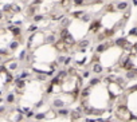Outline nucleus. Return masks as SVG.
<instances>
[{"label": "nucleus", "mask_w": 137, "mask_h": 122, "mask_svg": "<svg viewBox=\"0 0 137 122\" xmlns=\"http://www.w3.org/2000/svg\"><path fill=\"white\" fill-rule=\"evenodd\" d=\"M58 114H59L60 117H69V115H70V110L60 107V109H58Z\"/></svg>", "instance_id": "9b49d317"}, {"label": "nucleus", "mask_w": 137, "mask_h": 122, "mask_svg": "<svg viewBox=\"0 0 137 122\" xmlns=\"http://www.w3.org/2000/svg\"><path fill=\"white\" fill-rule=\"evenodd\" d=\"M7 30L9 31V32H11V34L12 35H15V36H19V35H22V28L20 27H19V26H9L8 28H7Z\"/></svg>", "instance_id": "f257e3e1"}, {"label": "nucleus", "mask_w": 137, "mask_h": 122, "mask_svg": "<svg viewBox=\"0 0 137 122\" xmlns=\"http://www.w3.org/2000/svg\"><path fill=\"white\" fill-rule=\"evenodd\" d=\"M8 54H9V53H8L7 50H4V48H0V55H2V56H3V55H8Z\"/></svg>", "instance_id": "c756f323"}, {"label": "nucleus", "mask_w": 137, "mask_h": 122, "mask_svg": "<svg viewBox=\"0 0 137 122\" xmlns=\"http://www.w3.org/2000/svg\"><path fill=\"white\" fill-rule=\"evenodd\" d=\"M65 101L60 99V98H55V99L53 101V107H55V109H60V107H65Z\"/></svg>", "instance_id": "7ed1b4c3"}, {"label": "nucleus", "mask_w": 137, "mask_h": 122, "mask_svg": "<svg viewBox=\"0 0 137 122\" xmlns=\"http://www.w3.org/2000/svg\"><path fill=\"white\" fill-rule=\"evenodd\" d=\"M70 62H71V58H70V56H67V58L65 59V63H63V64H70Z\"/></svg>", "instance_id": "2f4dec72"}, {"label": "nucleus", "mask_w": 137, "mask_h": 122, "mask_svg": "<svg viewBox=\"0 0 137 122\" xmlns=\"http://www.w3.org/2000/svg\"><path fill=\"white\" fill-rule=\"evenodd\" d=\"M43 19H44L43 15H36V13H35V15L32 16V22H34V23H39V22L43 20Z\"/></svg>", "instance_id": "4468645a"}, {"label": "nucleus", "mask_w": 137, "mask_h": 122, "mask_svg": "<svg viewBox=\"0 0 137 122\" xmlns=\"http://www.w3.org/2000/svg\"><path fill=\"white\" fill-rule=\"evenodd\" d=\"M82 77H83V78H89V77H90V73H89V71H83Z\"/></svg>", "instance_id": "473e14b6"}, {"label": "nucleus", "mask_w": 137, "mask_h": 122, "mask_svg": "<svg viewBox=\"0 0 137 122\" xmlns=\"http://www.w3.org/2000/svg\"><path fill=\"white\" fill-rule=\"evenodd\" d=\"M100 82H101V79H100V78H93L92 81H90V83H89V86L93 87V86H96V84H98Z\"/></svg>", "instance_id": "aec40b11"}, {"label": "nucleus", "mask_w": 137, "mask_h": 122, "mask_svg": "<svg viewBox=\"0 0 137 122\" xmlns=\"http://www.w3.org/2000/svg\"><path fill=\"white\" fill-rule=\"evenodd\" d=\"M105 11L106 12H116L117 8H116L114 4H108V6H105Z\"/></svg>", "instance_id": "ddd939ff"}, {"label": "nucleus", "mask_w": 137, "mask_h": 122, "mask_svg": "<svg viewBox=\"0 0 137 122\" xmlns=\"http://www.w3.org/2000/svg\"><path fill=\"white\" fill-rule=\"evenodd\" d=\"M43 3V0H32V6H39V4H42Z\"/></svg>", "instance_id": "cd10ccee"}, {"label": "nucleus", "mask_w": 137, "mask_h": 122, "mask_svg": "<svg viewBox=\"0 0 137 122\" xmlns=\"http://www.w3.org/2000/svg\"><path fill=\"white\" fill-rule=\"evenodd\" d=\"M27 77H30V73H28V71H23L20 75H19V78H20V79H26Z\"/></svg>", "instance_id": "393cba45"}, {"label": "nucleus", "mask_w": 137, "mask_h": 122, "mask_svg": "<svg viewBox=\"0 0 137 122\" xmlns=\"http://www.w3.org/2000/svg\"><path fill=\"white\" fill-rule=\"evenodd\" d=\"M19 47V43L16 40H11V43H9V48H11V51H15L16 48Z\"/></svg>", "instance_id": "dca6fc26"}, {"label": "nucleus", "mask_w": 137, "mask_h": 122, "mask_svg": "<svg viewBox=\"0 0 137 122\" xmlns=\"http://www.w3.org/2000/svg\"><path fill=\"white\" fill-rule=\"evenodd\" d=\"M2 94H3V91H2V90H0V98H2Z\"/></svg>", "instance_id": "c9c22d12"}, {"label": "nucleus", "mask_w": 137, "mask_h": 122, "mask_svg": "<svg viewBox=\"0 0 137 122\" xmlns=\"http://www.w3.org/2000/svg\"><path fill=\"white\" fill-rule=\"evenodd\" d=\"M56 42V38H55V35L54 34H51V35H49L46 38V43H50V44H54Z\"/></svg>", "instance_id": "f8f14e48"}, {"label": "nucleus", "mask_w": 137, "mask_h": 122, "mask_svg": "<svg viewBox=\"0 0 137 122\" xmlns=\"http://www.w3.org/2000/svg\"><path fill=\"white\" fill-rule=\"evenodd\" d=\"M35 118H36L38 121L44 119V118H46V114H44V113H38V114H35Z\"/></svg>", "instance_id": "5701e85b"}, {"label": "nucleus", "mask_w": 137, "mask_h": 122, "mask_svg": "<svg viewBox=\"0 0 137 122\" xmlns=\"http://www.w3.org/2000/svg\"><path fill=\"white\" fill-rule=\"evenodd\" d=\"M100 27H101V20H94L90 27H89V31L90 32H97L98 30H100Z\"/></svg>", "instance_id": "f03ea898"}, {"label": "nucleus", "mask_w": 137, "mask_h": 122, "mask_svg": "<svg viewBox=\"0 0 137 122\" xmlns=\"http://www.w3.org/2000/svg\"><path fill=\"white\" fill-rule=\"evenodd\" d=\"M26 117H27V118H32V117H35V113L34 111H28Z\"/></svg>", "instance_id": "7c9ffc66"}, {"label": "nucleus", "mask_w": 137, "mask_h": 122, "mask_svg": "<svg viewBox=\"0 0 137 122\" xmlns=\"http://www.w3.org/2000/svg\"><path fill=\"white\" fill-rule=\"evenodd\" d=\"M18 67V63L16 62H12V63H9V66H8V68L9 70H15Z\"/></svg>", "instance_id": "bb28decb"}, {"label": "nucleus", "mask_w": 137, "mask_h": 122, "mask_svg": "<svg viewBox=\"0 0 137 122\" xmlns=\"http://www.w3.org/2000/svg\"><path fill=\"white\" fill-rule=\"evenodd\" d=\"M26 54H27V51L26 50H23L20 54H19V59L20 60H24V58H26Z\"/></svg>", "instance_id": "a878e982"}, {"label": "nucleus", "mask_w": 137, "mask_h": 122, "mask_svg": "<svg viewBox=\"0 0 137 122\" xmlns=\"http://www.w3.org/2000/svg\"><path fill=\"white\" fill-rule=\"evenodd\" d=\"M90 19H92V15H90V13H86V12H85L83 15L79 18V20H81L82 23H89V22H90Z\"/></svg>", "instance_id": "9d476101"}, {"label": "nucleus", "mask_w": 137, "mask_h": 122, "mask_svg": "<svg viewBox=\"0 0 137 122\" xmlns=\"http://www.w3.org/2000/svg\"><path fill=\"white\" fill-rule=\"evenodd\" d=\"M83 13H85V11H75V12H73V13H71V16H73V18H75V19H79V18H81V16L83 15Z\"/></svg>", "instance_id": "6ab92c4d"}, {"label": "nucleus", "mask_w": 137, "mask_h": 122, "mask_svg": "<svg viewBox=\"0 0 137 122\" xmlns=\"http://www.w3.org/2000/svg\"><path fill=\"white\" fill-rule=\"evenodd\" d=\"M65 59H66L65 55H60L59 58H58V63H62V64H63V63H65Z\"/></svg>", "instance_id": "c85d7f7f"}, {"label": "nucleus", "mask_w": 137, "mask_h": 122, "mask_svg": "<svg viewBox=\"0 0 137 122\" xmlns=\"http://www.w3.org/2000/svg\"><path fill=\"white\" fill-rule=\"evenodd\" d=\"M2 18H3V13H2V12H0V19H2Z\"/></svg>", "instance_id": "e433bc0d"}, {"label": "nucleus", "mask_w": 137, "mask_h": 122, "mask_svg": "<svg viewBox=\"0 0 137 122\" xmlns=\"http://www.w3.org/2000/svg\"><path fill=\"white\" fill-rule=\"evenodd\" d=\"M126 42H128V40H126L125 38H118V39H117V40L114 42V44H116V46H118V47H121V48H122V47H124V46L126 44Z\"/></svg>", "instance_id": "1a4fd4ad"}, {"label": "nucleus", "mask_w": 137, "mask_h": 122, "mask_svg": "<svg viewBox=\"0 0 137 122\" xmlns=\"http://www.w3.org/2000/svg\"><path fill=\"white\" fill-rule=\"evenodd\" d=\"M8 103H13L15 102V94H12V93H9L8 95H7V99H6Z\"/></svg>", "instance_id": "a211bd4d"}, {"label": "nucleus", "mask_w": 137, "mask_h": 122, "mask_svg": "<svg viewBox=\"0 0 137 122\" xmlns=\"http://www.w3.org/2000/svg\"><path fill=\"white\" fill-rule=\"evenodd\" d=\"M103 71V67L100 64V63H94V66H93V73H96V74H101Z\"/></svg>", "instance_id": "6e6552de"}, {"label": "nucleus", "mask_w": 137, "mask_h": 122, "mask_svg": "<svg viewBox=\"0 0 137 122\" xmlns=\"http://www.w3.org/2000/svg\"><path fill=\"white\" fill-rule=\"evenodd\" d=\"M2 63H3V56L0 55V64H2Z\"/></svg>", "instance_id": "f704fd0d"}, {"label": "nucleus", "mask_w": 137, "mask_h": 122, "mask_svg": "<svg viewBox=\"0 0 137 122\" xmlns=\"http://www.w3.org/2000/svg\"><path fill=\"white\" fill-rule=\"evenodd\" d=\"M70 24H71V19L70 18H62L60 19V27L62 28H69Z\"/></svg>", "instance_id": "39448f33"}, {"label": "nucleus", "mask_w": 137, "mask_h": 122, "mask_svg": "<svg viewBox=\"0 0 137 122\" xmlns=\"http://www.w3.org/2000/svg\"><path fill=\"white\" fill-rule=\"evenodd\" d=\"M36 30H38V26H36V24H32V26H30V27L27 28L28 32H35Z\"/></svg>", "instance_id": "b1692460"}, {"label": "nucleus", "mask_w": 137, "mask_h": 122, "mask_svg": "<svg viewBox=\"0 0 137 122\" xmlns=\"http://www.w3.org/2000/svg\"><path fill=\"white\" fill-rule=\"evenodd\" d=\"M4 110H6V106H0V113H4Z\"/></svg>", "instance_id": "72a5a7b5"}, {"label": "nucleus", "mask_w": 137, "mask_h": 122, "mask_svg": "<svg viewBox=\"0 0 137 122\" xmlns=\"http://www.w3.org/2000/svg\"><path fill=\"white\" fill-rule=\"evenodd\" d=\"M108 47H109L108 43H100L96 47V53H103L105 50H108Z\"/></svg>", "instance_id": "0eeeda50"}, {"label": "nucleus", "mask_w": 137, "mask_h": 122, "mask_svg": "<svg viewBox=\"0 0 137 122\" xmlns=\"http://www.w3.org/2000/svg\"><path fill=\"white\" fill-rule=\"evenodd\" d=\"M70 3H71V0H60V2H59V4H60V7H62V8H69Z\"/></svg>", "instance_id": "2eb2a0df"}, {"label": "nucleus", "mask_w": 137, "mask_h": 122, "mask_svg": "<svg viewBox=\"0 0 137 122\" xmlns=\"http://www.w3.org/2000/svg\"><path fill=\"white\" fill-rule=\"evenodd\" d=\"M89 93H90V86H89L87 89H83V90H82V94H81V97H82V98L89 97Z\"/></svg>", "instance_id": "4be33fe9"}, {"label": "nucleus", "mask_w": 137, "mask_h": 122, "mask_svg": "<svg viewBox=\"0 0 137 122\" xmlns=\"http://www.w3.org/2000/svg\"><path fill=\"white\" fill-rule=\"evenodd\" d=\"M73 2V4L75 7H81V6H83L85 3H86V0H71Z\"/></svg>", "instance_id": "f3484780"}, {"label": "nucleus", "mask_w": 137, "mask_h": 122, "mask_svg": "<svg viewBox=\"0 0 137 122\" xmlns=\"http://www.w3.org/2000/svg\"><path fill=\"white\" fill-rule=\"evenodd\" d=\"M36 9H38V8H36V6H32V4H31V6L27 8V11H26L27 16H34L35 13H36Z\"/></svg>", "instance_id": "423d86ee"}, {"label": "nucleus", "mask_w": 137, "mask_h": 122, "mask_svg": "<svg viewBox=\"0 0 137 122\" xmlns=\"http://www.w3.org/2000/svg\"><path fill=\"white\" fill-rule=\"evenodd\" d=\"M129 7V3L128 2H120V3H117L116 4V8H117V11H126Z\"/></svg>", "instance_id": "20e7f679"}, {"label": "nucleus", "mask_w": 137, "mask_h": 122, "mask_svg": "<svg viewBox=\"0 0 137 122\" xmlns=\"http://www.w3.org/2000/svg\"><path fill=\"white\" fill-rule=\"evenodd\" d=\"M89 44H90V40H89V39H85V40H82V42H81V43H79L78 46L81 47V48H83V47H87Z\"/></svg>", "instance_id": "412c9836"}]
</instances>
